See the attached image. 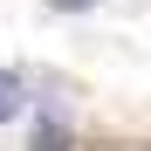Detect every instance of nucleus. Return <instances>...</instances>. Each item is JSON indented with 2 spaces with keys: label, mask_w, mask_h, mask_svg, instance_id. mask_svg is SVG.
Returning <instances> with one entry per match:
<instances>
[{
  "label": "nucleus",
  "mask_w": 151,
  "mask_h": 151,
  "mask_svg": "<svg viewBox=\"0 0 151 151\" xmlns=\"http://www.w3.org/2000/svg\"><path fill=\"white\" fill-rule=\"evenodd\" d=\"M76 7H96V0H55V14H76Z\"/></svg>",
  "instance_id": "nucleus-3"
},
{
  "label": "nucleus",
  "mask_w": 151,
  "mask_h": 151,
  "mask_svg": "<svg viewBox=\"0 0 151 151\" xmlns=\"http://www.w3.org/2000/svg\"><path fill=\"white\" fill-rule=\"evenodd\" d=\"M21 110H28V76L0 69V124H21Z\"/></svg>",
  "instance_id": "nucleus-1"
},
{
  "label": "nucleus",
  "mask_w": 151,
  "mask_h": 151,
  "mask_svg": "<svg viewBox=\"0 0 151 151\" xmlns=\"http://www.w3.org/2000/svg\"><path fill=\"white\" fill-rule=\"evenodd\" d=\"M35 151H62V131H41V144Z\"/></svg>",
  "instance_id": "nucleus-2"
}]
</instances>
